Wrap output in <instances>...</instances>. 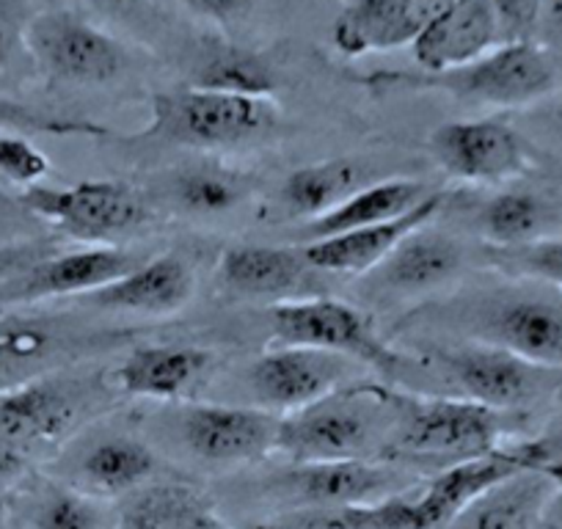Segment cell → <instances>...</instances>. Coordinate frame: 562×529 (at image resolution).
Here are the masks:
<instances>
[{"label":"cell","instance_id":"obj_1","mask_svg":"<svg viewBox=\"0 0 562 529\" xmlns=\"http://www.w3.org/2000/svg\"><path fill=\"white\" fill-rule=\"evenodd\" d=\"M560 78V56L538 40H527L502 42L477 61L445 72L378 69L356 80L372 91H439L469 105L510 111L554 94Z\"/></svg>","mask_w":562,"mask_h":529},{"label":"cell","instance_id":"obj_2","mask_svg":"<svg viewBox=\"0 0 562 529\" xmlns=\"http://www.w3.org/2000/svg\"><path fill=\"white\" fill-rule=\"evenodd\" d=\"M400 392L353 381L301 412L279 417L276 450L290 463L367 461L386 452Z\"/></svg>","mask_w":562,"mask_h":529},{"label":"cell","instance_id":"obj_3","mask_svg":"<svg viewBox=\"0 0 562 529\" xmlns=\"http://www.w3.org/2000/svg\"><path fill=\"white\" fill-rule=\"evenodd\" d=\"M505 417V412L467 397H419L400 392L397 419L383 461L397 466L436 463L447 469L452 463L483 458L502 447L507 430Z\"/></svg>","mask_w":562,"mask_h":529},{"label":"cell","instance_id":"obj_4","mask_svg":"<svg viewBox=\"0 0 562 529\" xmlns=\"http://www.w3.org/2000/svg\"><path fill=\"white\" fill-rule=\"evenodd\" d=\"M276 124H279V108L268 97L182 86V89L155 91L149 100L147 127L130 136V142L226 149L270 136Z\"/></svg>","mask_w":562,"mask_h":529},{"label":"cell","instance_id":"obj_5","mask_svg":"<svg viewBox=\"0 0 562 529\" xmlns=\"http://www.w3.org/2000/svg\"><path fill=\"white\" fill-rule=\"evenodd\" d=\"M130 339L122 328L89 326L72 315L0 312V389L64 372Z\"/></svg>","mask_w":562,"mask_h":529},{"label":"cell","instance_id":"obj_6","mask_svg":"<svg viewBox=\"0 0 562 529\" xmlns=\"http://www.w3.org/2000/svg\"><path fill=\"white\" fill-rule=\"evenodd\" d=\"M268 326L270 345L328 350L381 375H397L405 364L403 353L389 348L364 312L326 295L281 301L268 312Z\"/></svg>","mask_w":562,"mask_h":529},{"label":"cell","instance_id":"obj_7","mask_svg":"<svg viewBox=\"0 0 562 529\" xmlns=\"http://www.w3.org/2000/svg\"><path fill=\"white\" fill-rule=\"evenodd\" d=\"M18 204L34 218L83 243L113 240L149 221L147 199L113 180H86L64 188L36 182L25 188Z\"/></svg>","mask_w":562,"mask_h":529},{"label":"cell","instance_id":"obj_8","mask_svg":"<svg viewBox=\"0 0 562 529\" xmlns=\"http://www.w3.org/2000/svg\"><path fill=\"white\" fill-rule=\"evenodd\" d=\"M100 397L91 378L67 370L0 389V441L29 455L34 447L58 444L94 414Z\"/></svg>","mask_w":562,"mask_h":529},{"label":"cell","instance_id":"obj_9","mask_svg":"<svg viewBox=\"0 0 562 529\" xmlns=\"http://www.w3.org/2000/svg\"><path fill=\"white\" fill-rule=\"evenodd\" d=\"M25 50L58 83L105 86L130 69V53L122 42L69 9L34 14Z\"/></svg>","mask_w":562,"mask_h":529},{"label":"cell","instance_id":"obj_10","mask_svg":"<svg viewBox=\"0 0 562 529\" xmlns=\"http://www.w3.org/2000/svg\"><path fill=\"white\" fill-rule=\"evenodd\" d=\"M447 381L458 389V397L483 403L496 412H516L543 392L549 375L560 370L529 364L507 350L469 339L461 345H434L425 350Z\"/></svg>","mask_w":562,"mask_h":529},{"label":"cell","instance_id":"obj_11","mask_svg":"<svg viewBox=\"0 0 562 529\" xmlns=\"http://www.w3.org/2000/svg\"><path fill=\"white\" fill-rule=\"evenodd\" d=\"M359 370H364L359 361L328 350L270 345V350L248 367L246 381L259 408L284 417L359 381Z\"/></svg>","mask_w":562,"mask_h":529},{"label":"cell","instance_id":"obj_12","mask_svg":"<svg viewBox=\"0 0 562 529\" xmlns=\"http://www.w3.org/2000/svg\"><path fill=\"white\" fill-rule=\"evenodd\" d=\"M560 455L551 439H535L521 441L513 447H499V450L488 452L483 458H472V461L452 463V466L441 469L428 488L419 491L414 496L416 513L422 518L425 529H441L463 510L488 494L496 485L507 483V480L518 477V474L535 472L540 463L549 458Z\"/></svg>","mask_w":562,"mask_h":529},{"label":"cell","instance_id":"obj_13","mask_svg":"<svg viewBox=\"0 0 562 529\" xmlns=\"http://www.w3.org/2000/svg\"><path fill=\"white\" fill-rule=\"evenodd\" d=\"M133 251L119 246H89L47 254L0 282V306L40 304L50 299H86L135 268Z\"/></svg>","mask_w":562,"mask_h":529},{"label":"cell","instance_id":"obj_14","mask_svg":"<svg viewBox=\"0 0 562 529\" xmlns=\"http://www.w3.org/2000/svg\"><path fill=\"white\" fill-rule=\"evenodd\" d=\"M430 155L441 171L467 182L518 180L529 171L527 144L502 119H467L447 122L430 133Z\"/></svg>","mask_w":562,"mask_h":529},{"label":"cell","instance_id":"obj_15","mask_svg":"<svg viewBox=\"0 0 562 529\" xmlns=\"http://www.w3.org/2000/svg\"><path fill=\"white\" fill-rule=\"evenodd\" d=\"M276 488L293 505L290 510H299V507L372 505V502L405 494L408 474L403 472V466L381 461V458L293 463V466L279 474Z\"/></svg>","mask_w":562,"mask_h":529},{"label":"cell","instance_id":"obj_16","mask_svg":"<svg viewBox=\"0 0 562 529\" xmlns=\"http://www.w3.org/2000/svg\"><path fill=\"white\" fill-rule=\"evenodd\" d=\"M469 339L494 345L546 370H562V304L540 295L491 299L480 306Z\"/></svg>","mask_w":562,"mask_h":529},{"label":"cell","instance_id":"obj_17","mask_svg":"<svg viewBox=\"0 0 562 529\" xmlns=\"http://www.w3.org/2000/svg\"><path fill=\"white\" fill-rule=\"evenodd\" d=\"M279 417L265 408L199 403L182 417L188 450L207 463H246L276 450Z\"/></svg>","mask_w":562,"mask_h":529},{"label":"cell","instance_id":"obj_18","mask_svg":"<svg viewBox=\"0 0 562 529\" xmlns=\"http://www.w3.org/2000/svg\"><path fill=\"white\" fill-rule=\"evenodd\" d=\"M315 273L301 246H232L218 262V279L226 290L276 304L317 295L312 288Z\"/></svg>","mask_w":562,"mask_h":529},{"label":"cell","instance_id":"obj_19","mask_svg":"<svg viewBox=\"0 0 562 529\" xmlns=\"http://www.w3.org/2000/svg\"><path fill=\"white\" fill-rule=\"evenodd\" d=\"M505 42L491 0H450V7L414 40V58L425 72H445L477 61Z\"/></svg>","mask_w":562,"mask_h":529},{"label":"cell","instance_id":"obj_20","mask_svg":"<svg viewBox=\"0 0 562 529\" xmlns=\"http://www.w3.org/2000/svg\"><path fill=\"white\" fill-rule=\"evenodd\" d=\"M447 191H434L416 210H411L403 218L386 221V224L364 226V229L345 232V235L326 237L301 246L304 257L315 271L342 273V277H359V273L375 271L378 264L419 226L434 224L436 215L447 204Z\"/></svg>","mask_w":562,"mask_h":529},{"label":"cell","instance_id":"obj_21","mask_svg":"<svg viewBox=\"0 0 562 529\" xmlns=\"http://www.w3.org/2000/svg\"><path fill=\"white\" fill-rule=\"evenodd\" d=\"M450 0H392L381 7H350L334 20L331 40L342 56L361 58L367 53L397 50L414 45L416 36L428 29Z\"/></svg>","mask_w":562,"mask_h":529},{"label":"cell","instance_id":"obj_22","mask_svg":"<svg viewBox=\"0 0 562 529\" xmlns=\"http://www.w3.org/2000/svg\"><path fill=\"white\" fill-rule=\"evenodd\" d=\"M193 290L196 279L191 264L177 254H160L130 268L116 282L86 295V301L100 309L164 317L180 312L193 299Z\"/></svg>","mask_w":562,"mask_h":529},{"label":"cell","instance_id":"obj_23","mask_svg":"<svg viewBox=\"0 0 562 529\" xmlns=\"http://www.w3.org/2000/svg\"><path fill=\"white\" fill-rule=\"evenodd\" d=\"M213 364L210 350L180 348V345H147L133 348L116 370L111 386L127 397L144 401H175L191 392Z\"/></svg>","mask_w":562,"mask_h":529},{"label":"cell","instance_id":"obj_24","mask_svg":"<svg viewBox=\"0 0 562 529\" xmlns=\"http://www.w3.org/2000/svg\"><path fill=\"white\" fill-rule=\"evenodd\" d=\"M467 264L461 240L430 224L411 232L381 264L378 284L394 295H416L441 288L456 279Z\"/></svg>","mask_w":562,"mask_h":529},{"label":"cell","instance_id":"obj_25","mask_svg":"<svg viewBox=\"0 0 562 529\" xmlns=\"http://www.w3.org/2000/svg\"><path fill=\"white\" fill-rule=\"evenodd\" d=\"M430 188L425 182L416 180H381L370 182L361 191H356L353 196L345 199L339 207H334L331 213L321 215L315 221H304V224L295 229V240L301 246L315 240H326V237L345 235V232L364 229V226L386 224V221L403 218L411 210L419 207L425 199L430 196Z\"/></svg>","mask_w":562,"mask_h":529},{"label":"cell","instance_id":"obj_26","mask_svg":"<svg viewBox=\"0 0 562 529\" xmlns=\"http://www.w3.org/2000/svg\"><path fill=\"white\" fill-rule=\"evenodd\" d=\"M188 86L270 100L279 89V72L265 53L207 36L193 47L188 61Z\"/></svg>","mask_w":562,"mask_h":529},{"label":"cell","instance_id":"obj_27","mask_svg":"<svg viewBox=\"0 0 562 529\" xmlns=\"http://www.w3.org/2000/svg\"><path fill=\"white\" fill-rule=\"evenodd\" d=\"M474 224L491 248H521L554 237L557 207L540 193L510 188L480 204Z\"/></svg>","mask_w":562,"mask_h":529},{"label":"cell","instance_id":"obj_28","mask_svg":"<svg viewBox=\"0 0 562 529\" xmlns=\"http://www.w3.org/2000/svg\"><path fill=\"white\" fill-rule=\"evenodd\" d=\"M549 494V480L535 469L491 488L441 529H535L543 521Z\"/></svg>","mask_w":562,"mask_h":529},{"label":"cell","instance_id":"obj_29","mask_svg":"<svg viewBox=\"0 0 562 529\" xmlns=\"http://www.w3.org/2000/svg\"><path fill=\"white\" fill-rule=\"evenodd\" d=\"M364 188V171L353 158H328L290 171L281 182V204L293 218L315 221ZM301 221V224H304Z\"/></svg>","mask_w":562,"mask_h":529},{"label":"cell","instance_id":"obj_30","mask_svg":"<svg viewBox=\"0 0 562 529\" xmlns=\"http://www.w3.org/2000/svg\"><path fill=\"white\" fill-rule=\"evenodd\" d=\"M122 529H232L188 485L158 483L140 488L127 502Z\"/></svg>","mask_w":562,"mask_h":529},{"label":"cell","instance_id":"obj_31","mask_svg":"<svg viewBox=\"0 0 562 529\" xmlns=\"http://www.w3.org/2000/svg\"><path fill=\"white\" fill-rule=\"evenodd\" d=\"M158 469V458L144 441L113 436L100 441L80 458V480L105 496L130 494L140 488Z\"/></svg>","mask_w":562,"mask_h":529},{"label":"cell","instance_id":"obj_32","mask_svg":"<svg viewBox=\"0 0 562 529\" xmlns=\"http://www.w3.org/2000/svg\"><path fill=\"white\" fill-rule=\"evenodd\" d=\"M171 193L188 213L213 215L243 202L246 180L224 166H188L175 175Z\"/></svg>","mask_w":562,"mask_h":529},{"label":"cell","instance_id":"obj_33","mask_svg":"<svg viewBox=\"0 0 562 529\" xmlns=\"http://www.w3.org/2000/svg\"><path fill=\"white\" fill-rule=\"evenodd\" d=\"M0 136H56V138H116L111 127L89 122V119H69L56 116L42 108L25 105V102L12 100V97H0Z\"/></svg>","mask_w":562,"mask_h":529},{"label":"cell","instance_id":"obj_34","mask_svg":"<svg viewBox=\"0 0 562 529\" xmlns=\"http://www.w3.org/2000/svg\"><path fill=\"white\" fill-rule=\"evenodd\" d=\"M485 259L499 271L518 279L543 282L562 293V237H546V240L529 243L521 248H491L485 246Z\"/></svg>","mask_w":562,"mask_h":529},{"label":"cell","instance_id":"obj_35","mask_svg":"<svg viewBox=\"0 0 562 529\" xmlns=\"http://www.w3.org/2000/svg\"><path fill=\"white\" fill-rule=\"evenodd\" d=\"M105 513L91 496L53 485L34 510V529H102Z\"/></svg>","mask_w":562,"mask_h":529},{"label":"cell","instance_id":"obj_36","mask_svg":"<svg viewBox=\"0 0 562 529\" xmlns=\"http://www.w3.org/2000/svg\"><path fill=\"white\" fill-rule=\"evenodd\" d=\"M50 171L45 153L31 144V138L0 136V180L14 185H36Z\"/></svg>","mask_w":562,"mask_h":529},{"label":"cell","instance_id":"obj_37","mask_svg":"<svg viewBox=\"0 0 562 529\" xmlns=\"http://www.w3.org/2000/svg\"><path fill=\"white\" fill-rule=\"evenodd\" d=\"M34 20L31 0H0V72L12 69L25 50V36Z\"/></svg>","mask_w":562,"mask_h":529},{"label":"cell","instance_id":"obj_38","mask_svg":"<svg viewBox=\"0 0 562 529\" xmlns=\"http://www.w3.org/2000/svg\"><path fill=\"white\" fill-rule=\"evenodd\" d=\"M502 23L505 42H527L538 36L540 0H491Z\"/></svg>","mask_w":562,"mask_h":529},{"label":"cell","instance_id":"obj_39","mask_svg":"<svg viewBox=\"0 0 562 529\" xmlns=\"http://www.w3.org/2000/svg\"><path fill=\"white\" fill-rule=\"evenodd\" d=\"M182 3L202 18L215 20V23H232V20L246 18L259 0H182Z\"/></svg>","mask_w":562,"mask_h":529},{"label":"cell","instance_id":"obj_40","mask_svg":"<svg viewBox=\"0 0 562 529\" xmlns=\"http://www.w3.org/2000/svg\"><path fill=\"white\" fill-rule=\"evenodd\" d=\"M535 40L549 50H562V0H540L538 36Z\"/></svg>","mask_w":562,"mask_h":529},{"label":"cell","instance_id":"obj_41","mask_svg":"<svg viewBox=\"0 0 562 529\" xmlns=\"http://www.w3.org/2000/svg\"><path fill=\"white\" fill-rule=\"evenodd\" d=\"M538 472L543 474L551 485L549 502H546L543 521L554 524V527L562 529V455H554V458H549L546 463H540Z\"/></svg>","mask_w":562,"mask_h":529},{"label":"cell","instance_id":"obj_42","mask_svg":"<svg viewBox=\"0 0 562 529\" xmlns=\"http://www.w3.org/2000/svg\"><path fill=\"white\" fill-rule=\"evenodd\" d=\"M29 452L7 444V441H0V485L14 483L18 477H23L25 469H29Z\"/></svg>","mask_w":562,"mask_h":529},{"label":"cell","instance_id":"obj_43","mask_svg":"<svg viewBox=\"0 0 562 529\" xmlns=\"http://www.w3.org/2000/svg\"><path fill=\"white\" fill-rule=\"evenodd\" d=\"M89 3L113 18H140L153 12V0H89Z\"/></svg>","mask_w":562,"mask_h":529},{"label":"cell","instance_id":"obj_44","mask_svg":"<svg viewBox=\"0 0 562 529\" xmlns=\"http://www.w3.org/2000/svg\"><path fill=\"white\" fill-rule=\"evenodd\" d=\"M34 262V251L29 246H0V277H12Z\"/></svg>","mask_w":562,"mask_h":529},{"label":"cell","instance_id":"obj_45","mask_svg":"<svg viewBox=\"0 0 562 529\" xmlns=\"http://www.w3.org/2000/svg\"><path fill=\"white\" fill-rule=\"evenodd\" d=\"M350 7H381V3H392V0H345Z\"/></svg>","mask_w":562,"mask_h":529},{"label":"cell","instance_id":"obj_46","mask_svg":"<svg viewBox=\"0 0 562 529\" xmlns=\"http://www.w3.org/2000/svg\"><path fill=\"white\" fill-rule=\"evenodd\" d=\"M254 529H273V527H268V524H259V527H254Z\"/></svg>","mask_w":562,"mask_h":529},{"label":"cell","instance_id":"obj_47","mask_svg":"<svg viewBox=\"0 0 562 529\" xmlns=\"http://www.w3.org/2000/svg\"><path fill=\"white\" fill-rule=\"evenodd\" d=\"M0 529H3V513H0Z\"/></svg>","mask_w":562,"mask_h":529}]
</instances>
